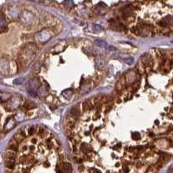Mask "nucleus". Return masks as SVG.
<instances>
[{
    "mask_svg": "<svg viewBox=\"0 0 173 173\" xmlns=\"http://www.w3.org/2000/svg\"><path fill=\"white\" fill-rule=\"evenodd\" d=\"M105 69L106 61L91 43L62 40L43 55L36 93L50 104L75 102L100 85Z\"/></svg>",
    "mask_w": 173,
    "mask_h": 173,
    "instance_id": "2",
    "label": "nucleus"
},
{
    "mask_svg": "<svg viewBox=\"0 0 173 173\" xmlns=\"http://www.w3.org/2000/svg\"><path fill=\"white\" fill-rule=\"evenodd\" d=\"M161 57L158 50L145 53L112 96L85 104L68 125L80 173H158L168 160L173 103H164Z\"/></svg>",
    "mask_w": 173,
    "mask_h": 173,
    "instance_id": "1",
    "label": "nucleus"
},
{
    "mask_svg": "<svg viewBox=\"0 0 173 173\" xmlns=\"http://www.w3.org/2000/svg\"><path fill=\"white\" fill-rule=\"evenodd\" d=\"M5 173H75L73 164L55 134L31 125L20 129L5 152Z\"/></svg>",
    "mask_w": 173,
    "mask_h": 173,
    "instance_id": "3",
    "label": "nucleus"
},
{
    "mask_svg": "<svg viewBox=\"0 0 173 173\" xmlns=\"http://www.w3.org/2000/svg\"><path fill=\"white\" fill-rule=\"evenodd\" d=\"M168 173H173V167L172 169H170V171L168 172Z\"/></svg>",
    "mask_w": 173,
    "mask_h": 173,
    "instance_id": "4",
    "label": "nucleus"
}]
</instances>
